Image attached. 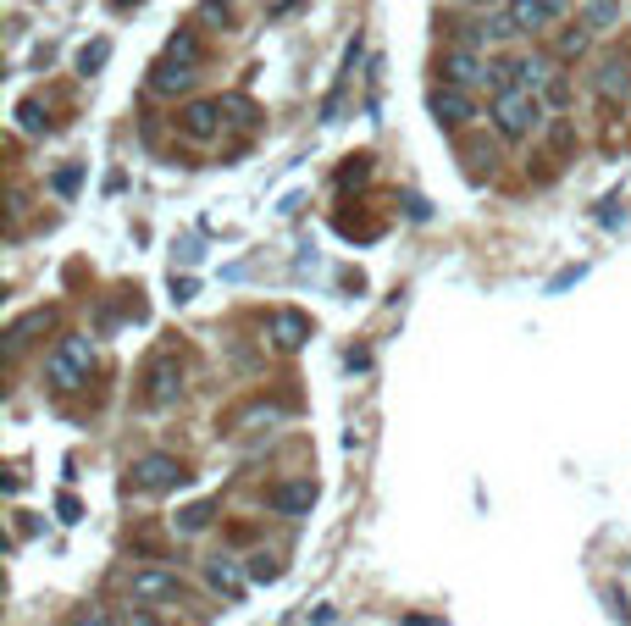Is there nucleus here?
<instances>
[{
    "instance_id": "15",
    "label": "nucleus",
    "mask_w": 631,
    "mask_h": 626,
    "mask_svg": "<svg viewBox=\"0 0 631 626\" xmlns=\"http://www.w3.org/2000/svg\"><path fill=\"white\" fill-rule=\"evenodd\" d=\"M554 84V73H548V61L543 56H521V89L526 95H537V89Z\"/></svg>"
},
{
    "instance_id": "16",
    "label": "nucleus",
    "mask_w": 631,
    "mask_h": 626,
    "mask_svg": "<svg viewBox=\"0 0 631 626\" xmlns=\"http://www.w3.org/2000/svg\"><path fill=\"white\" fill-rule=\"evenodd\" d=\"M615 17H620V0H587V6H582V23L593 28V34H598V28H609Z\"/></svg>"
},
{
    "instance_id": "12",
    "label": "nucleus",
    "mask_w": 631,
    "mask_h": 626,
    "mask_svg": "<svg viewBox=\"0 0 631 626\" xmlns=\"http://www.w3.org/2000/svg\"><path fill=\"white\" fill-rule=\"evenodd\" d=\"M471 100L465 95H454V89H443V95H432V117L443 122V128H465V122H471Z\"/></svg>"
},
{
    "instance_id": "7",
    "label": "nucleus",
    "mask_w": 631,
    "mask_h": 626,
    "mask_svg": "<svg viewBox=\"0 0 631 626\" xmlns=\"http://www.w3.org/2000/svg\"><path fill=\"white\" fill-rule=\"evenodd\" d=\"M266 344L277 355H294L299 344H310V316L305 311H272L266 316Z\"/></svg>"
},
{
    "instance_id": "4",
    "label": "nucleus",
    "mask_w": 631,
    "mask_h": 626,
    "mask_svg": "<svg viewBox=\"0 0 631 626\" xmlns=\"http://www.w3.org/2000/svg\"><path fill=\"white\" fill-rule=\"evenodd\" d=\"M178 394H183V361L161 350L150 361V372H144V410H172Z\"/></svg>"
},
{
    "instance_id": "21",
    "label": "nucleus",
    "mask_w": 631,
    "mask_h": 626,
    "mask_svg": "<svg viewBox=\"0 0 631 626\" xmlns=\"http://www.w3.org/2000/svg\"><path fill=\"white\" fill-rule=\"evenodd\" d=\"M277 571H283V560H277V554H255V560H250V577L255 582H272Z\"/></svg>"
},
{
    "instance_id": "17",
    "label": "nucleus",
    "mask_w": 631,
    "mask_h": 626,
    "mask_svg": "<svg viewBox=\"0 0 631 626\" xmlns=\"http://www.w3.org/2000/svg\"><path fill=\"white\" fill-rule=\"evenodd\" d=\"M211 516H216L211 499H200V505H183V510H178V532H200V527H211Z\"/></svg>"
},
{
    "instance_id": "19",
    "label": "nucleus",
    "mask_w": 631,
    "mask_h": 626,
    "mask_svg": "<svg viewBox=\"0 0 631 626\" xmlns=\"http://www.w3.org/2000/svg\"><path fill=\"white\" fill-rule=\"evenodd\" d=\"M587 39H593V28H587V23L565 28V34H560V56H582V50H587Z\"/></svg>"
},
{
    "instance_id": "9",
    "label": "nucleus",
    "mask_w": 631,
    "mask_h": 626,
    "mask_svg": "<svg viewBox=\"0 0 631 626\" xmlns=\"http://www.w3.org/2000/svg\"><path fill=\"white\" fill-rule=\"evenodd\" d=\"M216 128H222V100H194V106H183V133H189V139H216Z\"/></svg>"
},
{
    "instance_id": "29",
    "label": "nucleus",
    "mask_w": 631,
    "mask_h": 626,
    "mask_svg": "<svg viewBox=\"0 0 631 626\" xmlns=\"http://www.w3.org/2000/svg\"><path fill=\"white\" fill-rule=\"evenodd\" d=\"M117 6H133V0H117Z\"/></svg>"
},
{
    "instance_id": "27",
    "label": "nucleus",
    "mask_w": 631,
    "mask_h": 626,
    "mask_svg": "<svg viewBox=\"0 0 631 626\" xmlns=\"http://www.w3.org/2000/svg\"><path fill=\"white\" fill-rule=\"evenodd\" d=\"M543 6H548V12H554V17H560V12H565V0H543Z\"/></svg>"
},
{
    "instance_id": "18",
    "label": "nucleus",
    "mask_w": 631,
    "mask_h": 626,
    "mask_svg": "<svg viewBox=\"0 0 631 626\" xmlns=\"http://www.w3.org/2000/svg\"><path fill=\"white\" fill-rule=\"evenodd\" d=\"M222 117L239 122V128H250V122H255V106H250L244 95H222Z\"/></svg>"
},
{
    "instance_id": "5",
    "label": "nucleus",
    "mask_w": 631,
    "mask_h": 626,
    "mask_svg": "<svg viewBox=\"0 0 631 626\" xmlns=\"http://www.w3.org/2000/svg\"><path fill=\"white\" fill-rule=\"evenodd\" d=\"M183 593V582H178V571H167V566H139L128 577V599L133 604H172Z\"/></svg>"
},
{
    "instance_id": "1",
    "label": "nucleus",
    "mask_w": 631,
    "mask_h": 626,
    "mask_svg": "<svg viewBox=\"0 0 631 626\" xmlns=\"http://www.w3.org/2000/svg\"><path fill=\"white\" fill-rule=\"evenodd\" d=\"M89 366H95L89 333H67L56 350L45 355V377H50V388H61V394H72L78 383H89Z\"/></svg>"
},
{
    "instance_id": "8",
    "label": "nucleus",
    "mask_w": 631,
    "mask_h": 626,
    "mask_svg": "<svg viewBox=\"0 0 631 626\" xmlns=\"http://www.w3.org/2000/svg\"><path fill=\"white\" fill-rule=\"evenodd\" d=\"M443 78H449L454 89H465V84H488V67H482L471 50H443Z\"/></svg>"
},
{
    "instance_id": "23",
    "label": "nucleus",
    "mask_w": 631,
    "mask_h": 626,
    "mask_svg": "<svg viewBox=\"0 0 631 626\" xmlns=\"http://www.w3.org/2000/svg\"><path fill=\"white\" fill-rule=\"evenodd\" d=\"M72 189H78V172L61 167V172H56V194H72Z\"/></svg>"
},
{
    "instance_id": "13",
    "label": "nucleus",
    "mask_w": 631,
    "mask_h": 626,
    "mask_svg": "<svg viewBox=\"0 0 631 626\" xmlns=\"http://www.w3.org/2000/svg\"><path fill=\"white\" fill-rule=\"evenodd\" d=\"M510 17H515V28H521V34H537V28L554 23V12H548L543 0H510Z\"/></svg>"
},
{
    "instance_id": "22",
    "label": "nucleus",
    "mask_w": 631,
    "mask_h": 626,
    "mask_svg": "<svg viewBox=\"0 0 631 626\" xmlns=\"http://www.w3.org/2000/svg\"><path fill=\"white\" fill-rule=\"evenodd\" d=\"M543 100H548L554 111H565V106H571V84H565V78H554V84L543 89Z\"/></svg>"
},
{
    "instance_id": "10",
    "label": "nucleus",
    "mask_w": 631,
    "mask_h": 626,
    "mask_svg": "<svg viewBox=\"0 0 631 626\" xmlns=\"http://www.w3.org/2000/svg\"><path fill=\"white\" fill-rule=\"evenodd\" d=\"M205 582H211V593H222V599H244V571L233 566V560H205Z\"/></svg>"
},
{
    "instance_id": "6",
    "label": "nucleus",
    "mask_w": 631,
    "mask_h": 626,
    "mask_svg": "<svg viewBox=\"0 0 631 626\" xmlns=\"http://www.w3.org/2000/svg\"><path fill=\"white\" fill-rule=\"evenodd\" d=\"M493 122H499V133H504V139H526V133H532V122H537L532 95H526V89L493 95Z\"/></svg>"
},
{
    "instance_id": "2",
    "label": "nucleus",
    "mask_w": 631,
    "mask_h": 626,
    "mask_svg": "<svg viewBox=\"0 0 631 626\" xmlns=\"http://www.w3.org/2000/svg\"><path fill=\"white\" fill-rule=\"evenodd\" d=\"M194 73H200V50H194L189 34H178L167 45V56L150 67V89H155V95H178V89L194 84Z\"/></svg>"
},
{
    "instance_id": "24",
    "label": "nucleus",
    "mask_w": 631,
    "mask_h": 626,
    "mask_svg": "<svg viewBox=\"0 0 631 626\" xmlns=\"http://www.w3.org/2000/svg\"><path fill=\"white\" fill-rule=\"evenodd\" d=\"M17 117H23V128H45V111H39V106H23Z\"/></svg>"
},
{
    "instance_id": "3",
    "label": "nucleus",
    "mask_w": 631,
    "mask_h": 626,
    "mask_svg": "<svg viewBox=\"0 0 631 626\" xmlns=\"http://www.w3.org/2000/svg\"><path fill=\"white\" fill-rule=\"evenodd\" d=\"M189 482V466L172 455H161V449H150V455H139L128 466V488L133 494H161V488H183Z\"/></svg>"
},
{
    "instance_id": "25",
    "label": "nucleus",
    "mask_w": 631,
    "mask_h": 626,
    "mask_svg": "<svg viewBox=\"0 0 631 626\" xmlns=\"http://www.w3.org/2000/svg\"><path fill=\"white\" fill-rule=\"evenodd\" d=\"M72 626H117V621H111V615H100V610H89V615H78Z\"/></svg>"
},
{
    "instance_id": "26",
    "label": "nucleus",
    "mask_w": 631,
    "mask_h": 626,
    "mask_svg": "<svg viewBox=\"0 0 631 626\" xmlns=\"http://www.w3.org/2000/svg\"><path fill=\"white\" fill-rule=\"evenodd\" d=\"M128 626H155V621H150V615L139 610V615H128Z\"/></svg>"
},
{
    "instance_id": "11",
    "label": "nucleus",
    "mask_w": 631,
    "mask_h": 626,
    "mask_svg": "<svg viewBox=\"0 0 631 626\" xmlns=\"http://www.w3.org/2000/svg\"><path fill=\"white\" fill-rule=\"evenodd\" d=\"M310 505H316V482H283L272 494V510H283V516H305Z\"/></svg>"
},
{
    "instance_id": "28",
    "label": "nucleus",
    "mask_w": 631,
    "mask_h": 626,
    "mask_svg": "<svg viewBox=\"0 0 631 626\" xmlns=\"http://www.w3.org/2000/svg\"><path fill=\"white\" fill-rule=\"evenodd\" d=\"M410 626H438V621H421V615H410Z\"/></svg>"
},
{
    "instance_id": "14",
    "label": "nucleus",
    "mask_w": 631,
    "mask_h": 626,
    "mask_svg": "<svg viewBox=\"0 0 631 626\" xmlns=\"http://www.w3.org/2000/svg\"><path fill=\"white\" fill-rule=\"evenodd\" d=\"M631 89V67L626 56H609L604 67H598V95H626Z\"/></svg>"
},
{
    "instance_id": "20",
    "label": "nucleus",
    "mask_w": 631,
    "mask_h": 626,
    "mask_svg": "<svg viewBox=\"0 0 631 626\" xmlns=\"http://www.w3.org/2000/svg\"><path fill=\"white\" fill-rule=\"evenodd\" d=\"M106 50H111L106 39H95V45H89L84 56H78V73H100V67H106Z\"/></svg>"
}]
</instances>
